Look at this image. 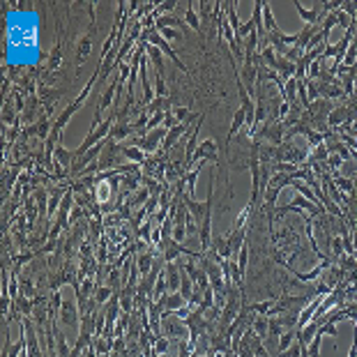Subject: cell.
<instances>
[{
	"mask_svg": "<svg viewBox=\"0 0 357 357\" xmlns=\"http://www.w3.org/2000/svg\"><path fill=\"white\" fill-rule=\"evenodd\" d=\"M297 208H302V210H309L311 212V217H318V214H323L325 212V208H318L316 203H311V200H306L304 196H297L293 203H288V205H283V208H279L281 212H293V210H297Z\"/></svg>",
	"mask_w": 357,
	"mask_h": 357,
	"instance_id": "cell-1",
	"label": "cell"
},
{
	"mask_svg": "<svg viewBox=\"0 0 357 357\" xmlns=\"http://www.w3.org/2000/svg\"><path fill=\"white\" fill-rule=\"evenodd\" d=\"M198 159H212V162H214V159H217V143H214V141H203V143L196 148L189 166H191V164H196Z\"/></svg>",
	"mask_w": 357,
	"mask_h": 357,
	"instance_id": "cell-2",
	"label": "cell"
},
{
	"mask_svg": "<svg viewBox=\"0 0 357 357\" xmlns=\"http://www.w3.org/2000/svg\"><path fill=\"white\" fill-rule=\"evenodd\" d=\"M148 39H152V42H154V44H157V47H159V49H162V51H164V53H166V56H168V58H171V60H173V62H175V65H177V67H180V70H182V72H187V67H185V65H182V60H180V58H177V53H175V51H173V49H171V47H168V44H166V39H164V37H162V35H159V33H148Z\"/></svg>",
	"mask_w": 357,
	"mask_h": 357,
	"instance_id": "cell-3",
	"label": "cell"
},
{
	"mask_svg": "<svg viewBox=\"0 0 357 357\" xmlns=\"http://www.w3.org/2000/svg\"><path fill=\"white\" fill-rule=\"evenodd\" d=\"M164 134H168L166 127H162V129H157V131H150L148 136H143V139L139 141V148H143L145 152H152V150L159 145V141H162Z\"/></svg>",
	"mask_w": 357,
	"mask_h": 357,
	"instance_id": "cell-4",
	"label": "cell"
},
{
	"mask_svg": "<svg viewBox=\"0 0 357 357\" xmlns=\"http://www.w3.org/2000/svg\"><path fill=\"white\" fill-rule=\"evenodd\" d=\"M210 233H212V210H208V214H205L203 224H200V249H210Z\"/></svg>",
	"mask_w": 357,
	"mask_h": 357,
	"instance_id": "cell-5",
	"label": "cell"
},
{
	"mask_svg": "<svg viewBox=\"0 0 357 357\" xmlns=\"http://www.w3.org/2000/svg\"><path fill=\"white\" fill-rule=\"evenodd\" d=\"M79 314H81V309H76V306H72V304H67V302H62V323L65 325H70V327H76V320H79Z\"/></svg>",
	"mask_w": 357,
	"mask_h": 357,
	"instance_id": "cell-6",
	"label": "cell"
},
{
	"mask_svg": "<svg viewBox=\"0 0 357 357\" xmlns=\"http://www.w3.org/2000/svg\"><path fill=\"white\" fill-rule=\"evenodd\" d=\"M263 30L267 35L277 33V21H274V14H272V7H270V3H263Z\"/></svg>",
	"mask_w": 357,
	"mask_h": 357,
	"instance_id": "cell-7",
	"label": "cell"
},
{
	"mask_svg": "<svg viewBox=\"0 0 357 357\" xmlns=\"http://www.w3.org/2000/svg\"><path fill=\"white\" fill-rule=\"evenodd\" d=\"M295 339H297V329H288V332H283L281 334V339H279V348H277V357L279 355H283V352L288 350V348L295 343Z\"/></svg>",
	"mask_w": 357,
	"mask_h": 357,
	"instance_id": "cell-8",
	"label": "cell"
},
{
	"mask_svg": "<svg viewBox=\"0 0 357 357\" xmlns=\"http://www.w3.org/2000/svg\"><path fill=\"white\" fill-rule=\"evenodd\" d=\"M247 258H249V249H247V242L242 244V249L237 251V274H240V279L244 281V277H247Z\"/></svg>",
	"mask_w": 357,
	"mask_h": 357,
	"instance_id": "cell-9",
	"label": "cell"
},
{
	"mask_svg": "<svg viewBox=\"0 0 357 357\" xmlns=\"http://www.w3.org/2000/svg\"><path fill=\"white\" fill-rule=\"evenodd\" d=\"M247 122V113H244V108H237V113H235V118H233V122H231V129H228V139H231V136H235L237 131H240V127L244 125Z\"/></svg>",
	"mask_w": 357,
	"mask_h": 357,
	"instance_id": "cell-10",
	"label": "cell"
},
{
	"mask_svg": "<svg viewBox=\"0 0 357 357\" xmlns=\"http://www.w3.org/2000/svg\"><path fill=\"white\" fill-rule=\"evenodd\" d=\"M251 329L256 332V337H258V339H265V334H267V318H265V316L254 318V320H251Z\"/></svg>",
	"mask_w": 357,
	"mask_h": 357,
	"instance_id": "cell-11",
	"label": "cell"
},
{
	"mask_svg": "<svg viewBox=\"0 0 357 357\" xmlns=\"http://www.w3.org/2000/svg\"><path fill=\"white\" fill-rule=\"evenodd\" d=\"M185 131H187V125H185V122H182V125H175V127H173V129H168V134H166V141H164V145H166V148H168V145H171V143H175V141H177V136H180V134H185Z\"/></svg>",
	"mask_w": 357,
	"mask_h": 357,
	"instance_id": "cell-12",
	"label": "cell"
},
{
	"mask_svg": "<svg viewBox=\"0 0 357 357\" xmlns=\"http://www.w3.org/2000/svg\"><path fill=\"white\" fill-rule=\"evenodd\" d=\"M334 185L341 187L343 191H348V194L355 198V191H352V189H355V182H352V180H348V177H341V175L337 173V175H334Z\"/></svg>",
	"mask_w": 357,
	"mask_h": 357,
	"instance_id": "cell-13",
	"label": "cell"
},
{
	"mask_svg": "<svg viewBox=\"0 0 357 357\" xmlns=\"http://www.w3.org/2000/svg\"><path fill=\"white\" fill-rule=\"evenodd\" d=\"M318 334L320 337H334V339H339V329H337V323H329V320H323V325L318 327Z\"/></svg>",
	"mask_w": 357,
	"mask_h": 357,
	"instance_id": "cell-14",
	"label": "cell"
},
{
	"mask_svg": "<svg viewBox=\"0 0 357 357\" xmlns=\"http://www.w3.org/2000/svg\"><path fill=\"white\" fill-rule=\"evenodd\" d=\"M56 157L60 164H65V166H70L72 162H74V152H70V150L65 148H56Z\"/></svg>",
	"mask_w": 357,
	"mask_h": 357,
	"instance_id": "cell-15",
	"label": "cell"
},
{
	"mask_svg": "<svg viewBox=\"0 0 357 357\" xmlns=\"http://www.w3.org/2000/svg\"><path fill=\"white\" fill-rule=\"evenodd\" d=\"M136 265H139V272H141V274H150V265H152V254H143V256L139 258V263H136Z\"/></svg>",
	"mask_w": 357,
	"mask_h": 357,
	"instance_id": "cell-16",
	"label": "cell"
},
{
	"mask_svg": "<svg viewBox=\"0 0 357 357\" xmlns=\"http://www.w3.org/2000/svg\"><path fill=\"white\" fill-rule=\"evenodd\" d=\"M122 154H125L127 159H134L136 164H141V162H143V159H145V154L141 152L139 148H125V150H122Z\"/></svg>",
	"mask_w": 357,
	"mask_h": 357,
	"instance_id": "cell-17",
	"label": "cell"
},
{
	"mask_svg": "<svg viewBox=\"0 0 357 357\" xmlns=\"http://www.w3.org/2000/svg\"><path fill=\"white\" fill-rule=\"evenodd\" d=\"M134 129H136L134 125H120V127H116V129L111 131V136H113V139H125V136L131 134Z\"/></svg>",
	"mask_w": 357,
	"mask_h": 357,
	"instance_id": "cell-18",
	"label": "cell"
},
{
	"mask_svg": "<svg viewBox=\"0 0 357 357\" xmlns=\"http://www.w3.org/2000/svg\"><path fill=\"white\" fill-rule=\"evenodd\" d=\"M343 120H346V108H337V111L329 113V127H337Z\"/></svg>",
	"mask_w": 357,
	"mask_h": 357,
	"instance_id": "cell-19",
	"label": "cell"
},
{
	"mask_svg": "<svg viewBox=\"0 0 357 357\" xmlns=\"http://www.w3.org/2000/svg\"><path fill=\"white\" fill-rule=\"evenodd\" d=\"M152 346H154V355H164V352L168 350V339L166 337H159L157 341L152 343Z\"/></svg>",
	"mask_w": 357,
	"mask_h": 357,
	"instance_id": "cell-20",
	"label": "cell"
},
{
	"mask_svg": "<svg viewBox=\"0 0 357 357\" xmlns=\"http://www.w3.org/2000/svg\"><path fill=\"white\" fill-rule=\"evenodd\" d=\"M187 21H189V26L196 30V33H200V24H198V14H196L194 10H191V5H189V10H187Z\"/></svg>",
	"mask_w": 357,
	"mask_h": 357,
	"instance_id": "cell-21",
	"label": "cell"
},
{
	"mask_svg": "<svg viewBox=\"0 0 357 357\" xmlns=\"http://www.w3.org/2000/svg\"><path fill=\"white\" fill-rule=\"evenodd\" d=\"M113 295H116V293L111 291V286H104V288H99V291H97V302H99V304H104V302H106L108 297H113Z\"/></svg>",
	"mask_w": 357,
	"mask_h": 357,
	"instance_id": "cell-22",
	"label": "cell"
},
{
	"mask_svg": "<svg viewBox=\"0 0 357 357\" xmlns=\"http://www.w3.org/2000/svg\"><path fill=\"white\" fill-rule=\"evenodd\" d=\"M148 53H150V58H152V62L157 65V70L162 72V53H159V49L157 47H148Z\"/></svg>",
	"mask_w": 357,
	"mask_h": 357,
	"instance_id": "cell-23",
	"label": "cell"
},
{
	"mask_svg": "<svg viewBox=\"0 0 357 357\" xmlns=\"http://www.w3.org/2000/svg\"><path fill=\"white\" fill-rule=\"evenodd\" d=\"M332 254L337 256V258L343 254V240L341 237H332Z\"/></svg>",
	"mask_w": 357,
	"mask_h": 357,
	"instance_id": "cell-24",
	"label": "cell"
},
{
	"mask_svg": "<svg viewBox=\"0 0 357 357\" xmlns=\"http://www.w3.org/2000/svg\"><path fill=\"white\" fill-rule=\"evenodd\" d=\"M93 346H95V350H99V352H102V357L108 352V341H104V339H99V341H95Z\"/></svg>",
	"mask_w": 357,
	"mask_h": 357,
	"instance_id": "cell-25",
	"label": "cell"
},
{
	"mask_svg": "<svg viewBox=\"0 0 357 357\" xmlns=\"http://www.w3.org/2000/svg\"><path fill=\"white\" fill-rule=\"evenodd\" d=\"M162 35L166 39H182V35L177 33V30H168V28H162Z\"/></svg>",
	"mask_w": 357,
	"mask_h": 357,
	"instance_id": "cell-26",
	"label": "cell"
},
{
	"mask_svg": "<svg viewBox=\"0 0 357 357\" xmlns=\"http://www.w3.org/2000/svg\"><path fill=\"white\" fill-rule=\"evenodd\" d=\"M327 164L332 168H339L343 164V157H339V154H329V159H327Z\"/></svg>",
	"mask_w": 357,
	"mask_h": 357,
	"instance_id": "cell-27",
	"label": "cell"
},
{
	"mask_svg": "<svg viewBox=\"0 0 357 357\" xmlns=\"http://www.w3.org/2000/svg\"><path fill=\"white\" fill-rule=\"evenodd\" d=\"M348 357H357V327H355V332H352V346H350Z\"/></svg>",
	"mask_w": 357,
	"mask_h": 357,
	"instance_id": "cell-28",
	"label": "cell"
},
{
	"mask_svg": "<svg viewBox=\"0 0 357 357\" xmlns=\"http://www.w3.org/2000/svg\"><path fill=\"white\" fill-rule=\"evenodd\" d=\"M157 95H159V97H164V95H166V85H164L162 76H157Z\"/></svg>",
	"mask_w": 357,
	"mask_h": 357,
	"instance_id": "cell-29",
	"label": "cell"
},
{
	"mask_svg": "<svg viewBox=\"0 0 357 357\" xmlns=\"http://www.w3.org/2000/svg\"><path fill=\"white\" fill-rule=\"evenodd\" d=\"M288 111H291V104H288V102H283L281 106H279V116H281V118H286V116H288Z\"/></svg>",
	"mask_w": 357,
	"mask_h": 357,
	"instance_id": "cell-30",
	"label": "cell"
}]
</instances>
